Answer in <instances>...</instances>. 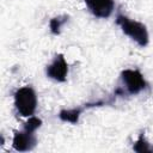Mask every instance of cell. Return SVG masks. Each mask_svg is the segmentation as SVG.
Here are the masks:
<instances>
[{
	"label": "cell",
	"instance_id": "8",
	"mask_svg": "<svg viewBox=\"0 0 153 153\" xmlns=\"http://www.w3.org/2000/svg\"><path fill=\"white\" fill-rule=\"evenodd\" d=\"M133 149L137 153H153V146H151L149 142L146 140L143 133H141L139 135L137 140L134 142Z\"/></svg>",
	"mask_w": 153,
	"mask_h": 153
},
{
	"label": "cell",
	"instance_id": "1",
	"mask_svg": "<svg viewBox=\"0 0 153 153\" xmlns=\"http://www.w3.org/2000/svg\"><path fill=\"white\" fill-rule=\"evenodd\" d=\"M116 24L127 36H129L133 41H135L140 47H146L148 44L149 36L145 24L136 20H131L123 14H117Z\"/></svg>",
	"mask_w": 153,
	"mask_h": 153
},
{
	"label": "cell",
	"instance_id": "3",
	"mask_svg": "<svg viewBox=\"0 0 153 153\" xmlns=\"http://www.w3.org/2000/svg\"><path fill=\"white\" fill-rule=\"evenodd\" d=\"M121 80L128 94H137L147 87L143 75L137 69H124L121 73Z\"/></svg>",
	"mask_w": 153,
	"mask_h": 153
},
{
	"label": "cell",
	"instance_id": "4",
	"mask_svg": "<svg viewBox=\"0 0 153 153\" xmlns=\"http://www.w3.org/2000/svg\"><path fill=\"white\" fill-rule=\"evenodd\" d=\"M35 131L24 128L23 130L14 131L13 140H12V146L16 151L18 152H27L32 151L37 143V139L33 134Z\"/></svg>",
	"mask_w": 153,
	"mask_h": 153
},
{
	"label": "cell",
	"instance_id": "2",
	"mask_svg": "<svg viewBox=\"0 0 153 153\" xmlns=\"http://www.w3.org/2000/svg\"><path fill=\"white\" fill-rule=\"evenodd\" d=\"M14 106L23 117H31L37 108V96L32 87L24 86L14 92Z\"/></svg>",
	"mask_w": 153,
	"mask_h": 153
},
{
	"label": "cell",
	"instance_id": "9",
	"mask_svg": "<svg viewBox=\"0 0 153 153\" xmlns=\"http://www.w3.org/2000/svg\"><path fill=\"white\" fill-rule=\"evenodd\" d=\"M68 16L67 14H62V16H57L50 19L49 22V27L53 35H60L61 32V27L63 24H66L68 22Z\"/></svg>",
	"mask_w": 153,
	"mask_h": 153
},
{
	"label": "cell",
	"instance_id": "10",
	"mask_svg": "<svg viewBox=\"0 0 153 153\" xmlns=\"http://www.w3.org/2000/svg\"><path fill=\"white\" fill-rule=\"evenodd\" d=\"M41 126H42V120L38 118V117H35V116L29 117V120L24 123V128L30 129L32 131H36Z\"/></svg>",
	"mask_w": 153,
	"mask_h": 153
},
{
	"label": "cell",
	"instance_id": "6",
	"mask_svg": "<svg viewBox=\"0 0 153 153\" xmlns=\"http://www.w3.org/2000/svg\"><path fill=\"white\" fill-rule=\"evenodd\" d=\"M90 12L97 18H109L114 11V0H84Z\"/></svg>",
	"mask_w": 153,
	"mask_h": 153
},
{
	"label": "cell",
	"instance_id": "7",
	"mask_svg": "<svg viewBox=\"0 0 153 153\" xmlns=\"http://www.w3.org/2000/svg\"><path fill=\"white\" fill-rule=\"evenodd\" d=\"M86 109V106H79V108H73V109H63L60 111L59 117L63 122H69L72 124H76L79 122V117L81 112Z\"/></svg>",
	"mask_w": 153,
	"mask_h": 153
},
{
	"label": "cell",
	"instance_id": "5",
	"mask_svg": "<svg viewBox=\"0 0 153 153\" xmlns=\"http://www.w3.org/2000/svg\"><path fill=\"white\" fill-rule=\"evenodd\" d=\"M68 74V63L62 54H57L53 62L47 67V75L56 81L63 82L67 79Z\"/></svg>",
	"mask_w": 153,
	"mask_h": 153
}]
</instances>
